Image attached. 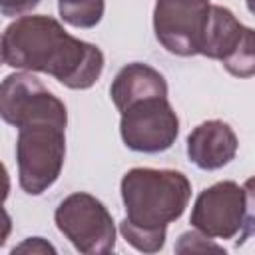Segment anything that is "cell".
<instances>
[{"mask_svg": "<svg viewBox=\"0 0 255 255\" xmlns=\"http://www.w3.org/2000/svg\"><path fill=\"white\" fill-rule=\"evenodd\" d=\"M4 62L16 70L42 72L70 90L92 88L104 72V52L66 32L52 16L32 14L10 22L2 34Z\"/></svg>", "mask_w": 255, "mask_h": 255, "instance_id": "1", "label": "cell"}, {"mask_svg": "<svg viewBox=\"0 0 255 255\" xmlns=\"http://www.w3.org/2000/svg\"><path fill=\"white\" fill-rule=\"evenodd\" d=\"M10 175H8V169L6 165L0 161V203H4L10 195Z\"/></svg>", "mask_w": 255, "mask_h": 255, "instance_id": "17", "label": "cell"}, {"mask_svg": "<svg viewBox=\"0 0 255 255\" xmlns=\"http://www.w3.org/2000/svg\"><path fill=\"white\" fill-rule=\"evenodd\" d=\"M120 135L128 149L161 153L179 135V118L167 98H145L122 110Z\"/></svg>", "mask_w": 255, "mask_h": 255, "instance_id": "8", "label": "cell"}, {"mask_svg": "<svg viewBox=\"0 0 255 255\" xmlns=\"http://www.w3.org/2000/svg\"><path fill=\"white\" fill-rule=\"evenodd\" d=\"M10 233H12V217L4 209V203H0V247L6 243Z\"/></svg>", "mask_w": 255, "mask_h": 255, "instance_id": "16", "label": "cell"}, {"mask_svg": "<svg viewBox=\"0 0 255 255\" xmlns=\"http://www.w3.org/2000/svg\"><path fill=\"white\" fill-rule=\"evenodd\" d=\"M110 96L114 106L122 112L129 104L145 98H167V82L149 64L131 62L126 64L110 86Z\"/></svg>", "mask_w": 255, "mask_h": 255, "instance_id": "11", "label": "cell"}, {"mask_svg": "<svg viewBox=\"0 0 255 255\" xmlns=\"http://www.w3.org/2000/svg\"><path fill=\"white\" fill-rule=\"evenodd\" d=\"M66 159V128L28 124L18 128V183L28 195H42L60 177Z\"/></svg>", "mask_w": 255, "mask_h": 255, "instance_id": "4", "label": "cell"}, {"mask_svg": "<svg viewBox=\"0 0 255 255\" xmlns=\"http://www.w3.org/2000/svg\"><path fill=\"white\" fill-rule=\"evenodd\" d=\"M6 64L4 62V44H2V34H0V66Z\"/></svg>", "mask_w": 255, "mask_h": 255, "instance_id": "18", "label": "cell"}, {"mask_svg": "<svg viewBox=\"0 0 255 255\" xmlns=\"http://www.w3.org/2000/svg\"><path fill=\"white\" fill-rule=\"evenodd\" d=\"M120 193L126 209L120 233L133 249L157 253L165 245L167 225L183 215L191 199V181L177 169L133 167L124 173Z\"/></svg>", "mask_w": 255, "mask_h": 255, "instance_id": "2", "label": "cell"}, {"mask_svg": "<svg viewBox=\"0 0 255 255\" xmlns=\"http://www.w3.org/2000/svg\"><path fill=\"white\" fill-rule=\"evenodd\" d=\"M56 253V249L48 243V241H44L42 237H28L24 243H20L18 247H14L12 249V253Z\"/></svg>", "mask_w": 255, "mask_h": 255, "instance_id": "15", "label": "cell"}, {"mask_svg": "<svg viewBox=\"0 0 255 255\" xmlns=\"http://www.w3.org/2000/svg\"><path fill=\"white\" fill-rule=\"evenodd\" d=\"M58 231L84 255H104L116 249V223L108 207L86 191L70 193L54 211Z\"/></svg>", "mask_w": 255, "mask_h": 255, "instance_id": "5", "label": "cell"}, {"mask_svg": "<svg viewBox=\"0 0 255 255\" xmlns=\"http://www.w3.org/2000/svg\"><path fill=\"white\" fill-rule=\"evenodd\" d=\"M237 147V135L223 120H207L187 135V157L203 171L225 167L235 157Z\"/></svg>", "mask_w": 255, "mask_h": 255, "instance_id": "10", "label": "cell"}, {"mask_svg": "<svg viewBox=\"0 0 255 255\" xmlns=\"http://www.w3.org/2000/svg\"><path fill=\"white\" fill-rule=\"evenodd\" d=\"M209 2L193 0H155L153 32L155 40L181 58L199 54V42L207 18Z\"/></svg>", "mask_w": 255, "mask_h": 255, "instance_id": "9", "label": "cell"}, {"mask_svg": "<svg viewBox=\"0 0 255 255\" xmlns=\"http://www.w3.org/2000/svg\"><path fill=\"white\" fill-rule=\"evenodd\" d=\"M106 10L104 0H58L60 18L74 28H94L102 22Z\"/></svg>", "mask_w": 255, "mask_h": 255, "instance_id": "12", "label": "cell"}, {"mask_svg": "<svg viewBox=\"0 0 255 255\" xmlns=\"http://www.w3.org/2000/svg\"><path fill=\"white\" fill-rule=\"evenodd\" d=\"M40 0H0V14L2 16H24L32 12Z\"/></svg>", "mask_w": 255, "mask_h": 255, "instance_id": "14", "label": "cell"}, {"mask_svg": "<svg viewBox=\"0 0 255 255\" xmlns=\"http://www.w3.org/2000/svg\"><path fill=\"white\" fill-rule=\"evenodd\" d=\"M0 120L22 128L28 124L68 126V110L32 72L20 70L0 82Z\"/></svg>", "mask_w": 255, "mask_h": 255, "instance_id": "7", "label": "cell"}, {"mask_svg": "<svg viewBox=\"0 0 255 255\" xmlns=\"http://www.w3.org/2000/svg\"><path fill=\"white\" fill-rule=\"evenodd\" d=\"M199 54L219 60L223 68L237 78L255 74V34L253 28L241 24L237 16L219 4H209Z\"/></svg>", "mask_w": 255, "mask_h": 255, "instance_id": "6", "label": "cell"}, {"mask_svg": "<svg viewBox=\"0 0 255 255\" xmlns=\"http://www.w3.org/2000/svg\"><path fill=\"white\" fill-rule=\"evenodd\" d=\"M175 251L177 253H201V251H217V253H225V249L221 245H217L211 237L199 233L197 229L193 231H185L179 235L177 243H175Z\"/></svg>", "mask_w": 255, "mask_h": 255, "instance_id": "13", "label": "cell"}, {"mask_svg": "<svg viewBox=\"0 0 255 255\" xmlns=\"http://www.w3.org/2000/svg\"><path fill=\"white\" fill-rule=\"evenodd\" d=\"M189 223L211 239H237V245L253 233L251 179L239 185L231 179L205 187L191 207Z\"/></svg>", "mask_w": 255, "mask_h": 255, "instance_id": "3", "label": "cell"}, {"mask_svg": "<svg viewBox=\"0 0 255 255\" xmlns=\"http://www.w3.org/2000/svg\"><path fill=\"white\" fill-rule=\"evenodd\" d=\"M193 2H209V0H193Z\"/></svg>", "mask_w": 255, "mask_h": 255, "instance_id": "19", "label": "cell"}]
</instances>
